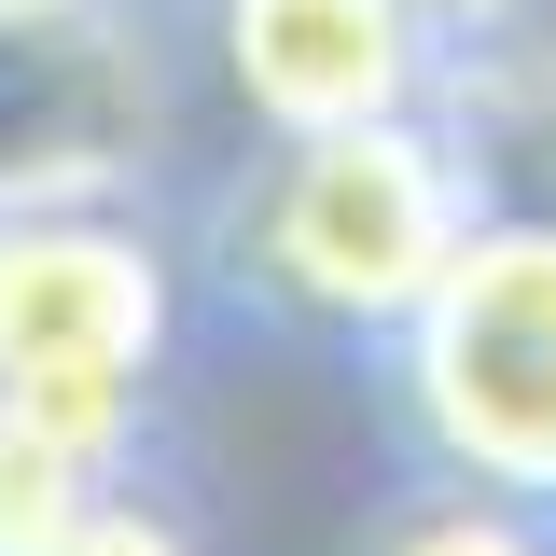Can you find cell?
<instances>
[{"instance_id":"cell-8","label":"cell","mask_w":556,"mask_h":556,"mask_svg":"<svg viewBox=\"0 0 556 556\" xmlns=\"http://www.w3.org/2000/svg\"><path fill=\"white\" fill-rule=\"evenodd\" d=\"M56 556H195V529H181L167 501H139V486H112V501H98V515H84V529H70Z\"/></svg>"},{"instance_id":"cell-1","label":"cell","mask_w":556,"mask_h":556,"mask_svg":"<svg viewBox=\"0 0 556 556\" xmlns=\"http://www.w3.org/2000/svg\"><path fill=\"white\" fill-rule=\"evenodd\" d=\"M486 208L459 181V153L431 112H390V126H320L278 139L237 195V265L265 306L320 320V334H404L431 306V278L459 265Z\"/></svg>"},{"instance_id":"cell-5","label":"cell","mask_w":556,"mask_h":556,"mask_svg":"<svg viewBox=\"0 0 556 556\" xmlns=\"http://www.w3.org/2000/svg\"><path fill=\"white\" fill-rule=\"evenodd\" d=\"M126 126H153L126 42L98 0H28L0 14V208L28 195H98L126 167Z\"/></svg>"},{"instance_id":"cell-9","label":"cell","mask_w":556,"mask_h":556,"mask_svg":"<svg viewBox=\"0 0 556 556\" xmlns=\"http://www.w3.org/2000/svg\"><path fill=\"white\" fill-rule=\"evenodd\" d=\"M431 28H501V14H529V0H417Z\"/></svg>"},{"instance_id":"cell-10","label":"cell","mask_w":556,"mask_h":556,"mask_svg":"<svg viewBox=\"0 0 556 556\" xmlns=\"http://www.w3.org/2000/svg\"><path fill=\"white\" fill-rule=\"evenodd\" d=\"M0 14H28V0H0Z\"/></svg>"},{"instance_id":"cell-3","label":"cell","mask_w":556,"mask_h":556,"mask_svg":"<svg viewBox=\"0 0 556 556\" xmlns=\"http://www.w3.org/2000/svg\"><path fill=\"white\" fill-rule=\"evenodd\" d=\"M404 404L459 486L556 515V223L543 208H486L459 237V265L404 320Z\"/></svg>"},{"instance_id":"cell-2","label":"cell","mask_w":556,"mask_h":556,"mask_svg":"<svg viewBox=\"0 0 556 556\" xmlns=\"http://www.w3.org/2000/svg\"><path fill=\"white\" fill-rule=\"evenodd\" d=\"M167 362V251L98 195L0 208V404L70 431L84 459H126Z\"/></svg>"},{"instance_id":"cell-6","label":"cell","mask_w":556,"mask_h":556,"mask_svg":"<svg viewBox=\"0 0 556 556\" xmlns=\"http://www.w3.org/2000/svg\"><path fill=\"white\" fill-rule=\"evenodd\" d=\"M98 501H112V459H84L70 431L0 404V556H56Z\"/></svg>"},{"instance_id":"cell-4","label":"cell","mask_w":556,"mask_h":556,"mask_svg":"<svg viewBox=\"0 0 556 556\" xmlns=\"http://www.w3.org/2000/svg\"><path fill=\"white\" fill-rule=\"evenodd\" d=\"M208 56L265 139L390 126L431 98V14L417 0H208Z\"/></svg>"},{"instance_id":"cell-7","label":"cell","mask_w":556,"mask_h":556,"mask_svg":"<svg viewBox=\"0 0 556 556\" xmlns=\"http://www.w3.org/2000/svg\"><path fill=\"white\" fill-rule=\"evenodd\" d=\"M362 556H556V515H543V501H501V486H459V473H445L431 501H404V515H390Z\"/></svg>"}]
</instances>
